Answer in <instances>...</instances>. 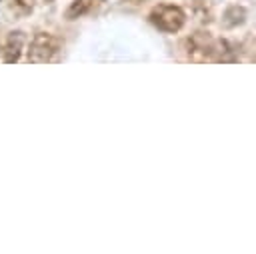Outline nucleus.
<instances>
[{
  "mask_svg": "<svg viewBox=\"0 0 256 254\" xmlns=\"http://www.w3.org/2000/svg\"><path fill=\"white\" fill-rule=\"evenodd\" d=\"M150 22L162 30V32H168V34H174L178 32L184 22H186V14L180 6H174V4H158L150 10Z\"/></svg>",
  "mask_w": 256,
  "mask_h": 254,
  "instance_id": "2",
  "label": "nucleus"
},
{
  "mask_svg": "<svg viewBox=\"0 0 256 254\" xmlns=\"http://www.w3.org/2000/svg\"><path fill=\"white\" fill-rule=\"evenodd\" d=\"M62 50V42L48 34V32H38L34 34V38L28 42L26 48V60L30 64H46V62H54L58 58Z\"/></svg>",
  "mask_w": 256,
  "mask_h": 254,
  "instance_id": "1",
  "label": "nucleus"
},
{
  "mask_svg": "<svg viewBox=\"0 0 256 254\" xmlns=\"http://www.w3.org/2000/svg\"><path fill=\"white\" fill-rule=\"evenodd\" d=\"M188 58L192 62H210L216 60L218 42L208 32H194L188 40Z\"/></svg>",
  "mask_w": 256,
  "mask_h": 254,
  "instance_id": "3",
  "label": "nucleus"
},
{
  "mask_svg": "<svg viewBox=\"0 0 256 254\" xmlns=\"http://www.w3.org/2000/svg\"><path fill=\"white\" fill-rule=\"evenodd\" d=\"M0 52H2V48H0Z\"/></svg>",
  "mask_w": 256,
  "mask_h": 254,
  "instance_id": "9",
  "label": "nucleus"
},
{
  "mask_svg": "<svg viewBox=\"0 0 256 254\" xmlns=\"http://www.w3.org/2000/svg\"><path fill=\"white\" fill-rule=\"evenodd\" d=\"M24 46H26V36H24V32H20V30L10 32V34L6 36L4 46H2V54H4L2 60H4L6 64H14V62H18V60L22 58Z\"/></svg>",
  "mask_w": 256,
  "mask_h": 254,
  "instance_id": "4",
  "label": "nucleus"
},
{
  "mask_svg": "<svg viewBox=\"0 0 256 254\" xmlns=\"http://www.w3.org/2000/svg\"><path fill=\"white\" fill-rule=\"evenodd\" d=\"M6 10L12 16H26L34 8V0H4Z\"/></svg>",
  "mask_w": 256,
  "mask_h": 254,
  "instance_id": "6",
  "label": "nucleus"
},
{
  "mask_svg": "<svg viewBox=\"0 0 256 254\" xmlns=\"http://www.w3.org/2000/svg\"><path fill=\"white\" fill-rule=\"evenodd\" d=\"M46 2H52V0H46Z\"/></svg>",
  "mask_w": 256,
  "mask_h": 254,
  "instance_id": "8",
  "label": "nucleus"
},
{
  "mask_svg": "<svg viewBox=\"0 0 256 254\" xmlns=\"http://www.w3.org/2000/svg\"><path fill=\"white\" fill-rule=\"evenodd\" d=\"M100 2H102V0H74V2L68 6V10H66V18H68V20L82 18L84 14L92 12Z\"/></svg>",
  "mask_w": 256,
  "mask_h": 254,
  "instance_id": "5",
  "label": "nucleus"
},
{
  "mask_svg": "<svg viewBox=\"0 0 256 254\" xmlns=\"http://www.w3.org/2000/svg\"><path fill=\"white\" fill-rule=\"evenodd\" d=\"M244 20H246V10H244L242 6H230V8H226V12H224V16H222L224 26H228V28L238 26V24H242Z\"/></svg>",
  "mask_w": 256,
  "mask_h": 254,
  "instance_id": "7",
  "label": "nucleus"
}]
</instances>
